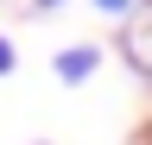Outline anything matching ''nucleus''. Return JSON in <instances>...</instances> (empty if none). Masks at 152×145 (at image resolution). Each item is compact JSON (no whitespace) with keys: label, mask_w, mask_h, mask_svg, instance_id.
Wrapping results in <instances>:
<instances>
[{"label":"nucleus","mask_w":152,"mask_h":145,"mask_svg":"<svg viewBox=\"0 0 152 145\" xmlns=\"http://www.w3.org/2000/svg\"><path fill=\"white\" fill-rule=\"evenodd\" d=\"M133 19H152V0H133Z\"/></svg>","instance_id":"obj_6"},{"label":"nucleus","mask_w":152,"mask_h":145,"mask_svg":"<svg viewBox=\"0 0 152 145\" xmlns=\"http://www.w3.org/2000/svg\"><path fill=\"white\" fill-rule=\"evenodd\" d=\"M102 19H133V0H89Z\"/></svg>","instance_id":"obj_3"},{"label":"nucleus","mask_w":152,"mask_h":145,"mask_svg":"<svg viewBox=\"0 0 152 145\" xmlns=\"http://www.w3.org/2000/svg\"><path fill=\"white\" fill-rule=\"evenodd\" d=\"M140 145H152V120H146V126H140Z\"/></svg>","instance_id":"obj_7"},{"label":"nucleus","mask_w":152,"mask_h":145,"mask_svg":"<svg viewBox=\"0 0 152 145\" xmlns=\"http://www.w3.org/2000/svg\"><path fill=\"white\" fill-rule=\"evenodd\" d=\"M121 63L152 88V19H127V32H121Z\"/></svg>","instance_id":"obj_2"},{"label":"nucleus","mask_w":152,"mask_h":145,"mask_svg":"<svg viewBox=\"0 0 152 145\" xmlns=\"http://www.w3.org/2000/svg\"><path fill=\"white\" fill-rule=\"evenodd\" d=\"M13 69H19V44L0 32V76H13Z\"/></svg>","instance_id":"obj_4"},{"label":"nucleus","mask_w":152,"mask_h":145,"mask_svg":"<svg viewBox=\"0 0 152 145\" xmlns=\"http://www.w3.org/2000/svg\"><path fill=\"white\" fill-rule=\"evenodd\" d=\"M95 69H102V44H64V50L51 57V76L64 82V88H83Z\"/></svg>","instance_id":"obj_1"},{"label":"nucleus","mask_w":152,"mask_h":145,"mask_svg":"<svg viewBox=\"0 0 152 145\" xmlns=\"http://www.w3.org/2000/svg\"><path fill=\"white\" fill-rule=\"evenodd\" d=\"M32 13H57V6H70V0H26Z\"/></svg>","instance_id":"obj_5"}]
</instances>
